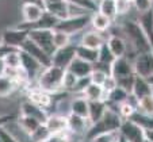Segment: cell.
<instances>
[{
	"mask_svg": "<svg viewBox=\"0 0 153 142\" xmlns=\"http://www.w3.org/2000/svg\"><path fill=\"white\" fill-rule=\"evenodd\" d=\"M122 31H123L125 37H127V39L130 41V44H131L133 49L137 52V54L153 52L149 39H148L146 34L142 30V27L140 26L138 22H134V20L125 22L122 24Z\"/></svg>",
	"mask_w": 153,
	"mask_h": 142,
	"instance_id": "1",
	"label": "cell"
},
{
	"mask_svg": "<svg viewBox=\"0 0 153 142\" xmlns=\"http://www.w3.org/2000/svg\"><path fill=\"white\" fill-rule=\"evenodd\" d=\"M122 118L119 114H117L115 111L107 108L106 112L103 114L100 119L95 123L90 126L88 131H87L85 139H92L94 137H96L98 134L102 133H111V131H119V127L122 125Z\"/></svg>",
	"mask_w": 153,
	"mask_h": 142,
	"instance_id": "2",
	"label": "cell"
},
{
	"mask_svg": "<svg viewBox=\"0 0 153 142\" xmlns=\"http://www.w3.org/2000/svg\"><path fill=\"white\" fill-rule=\"evenodd\" d=\"M65 69L58 68L56 65H50L48 68H43L38 78V87L46 92H58L62 89V78Z\"/></svg>",
	"mask_w": 153,
	"mask_h": 142,
	"instance_id": "3",
	"label": "cell"
},
{
	"mask_svg": "<svg viewBox=\"0 0 153 142\" xmlns=\"http://www.w3.org/2000/svg\"><path fill=\"white\" fill-rule=\"evenodd\" d=\"M29 38L34 41L39 47H42L49 55H53L56 47L53 45V30L52 29H31L29 30Z\"/></svg>",
	"mask_w": 153,
	"mask_h": 142,
	"instance_id": "4",
	"label": "cell"
},
{
	"mask_svg": "<svg viewBox=\"0 0 153 142\" xmlns=\"http://www.w3.org/2000/svg\"><path fill=\"white\" fill-rule=\"evenodd\" d=\"M88 23H91V16L90 15L69 16V18H67V19L60 20L54 29L56 30H61V31L72 35V34H76V33L81 31V30H83Z\"/></svg>",
	"mask_w": 153,
	"mask_h": 142,
	"instance_id": "5",
	"label": "cell"
},
{
	"mask_svg": "<svg viewBox=\"0 0 153 142\" xmlns=\"http://www.w3.org/2000/svg\"><path fill=\"white\" fill-rule=\"evenodd\" d=\"M119 135L123 137L127 142H145V130L136 122L126 119L119 127Z\"/></svg>",
	"mask_w": 153,
	"mask_h": 142,
	"instance_id": "6",
	"label": "cell"
},
{
	"mask_svg": "<svg viewBox=\"0 0 153 142\" xmlns=\"http://www.w3.org/2000/svg\"><path fill=\"white\" fill-rule=\"evenodd\" d=\"M75 57H76V45L69 44L64 47L56 49V52L52 55V65L67 69Z\"/></svg>",
	"mask_w": 153,
	"mask_h": 142,
	"instance_id": "7",
	"label": "cell"
},
{
	"mask_svg": "<svg viewBox=\"0 0 153 142\" xmlns=\"http://www.w3.org/2000/svg\"><path fill=\"white\" fill-rule=\"evenodd\" d=\"M20 50L29 53V54L31 55V57H34L43 68H48V67L52 65V55L48 54L42 47H39L34 41H31L30 38H27V39L23 42V45H22Z\"/></svg>",
	"mask_w": 153,
	"mask_h": 142,
	"instance_id": "8",
	"label": "cell"
},
{
	"mask_svg": "<svg viewBox=\"0 0 153 142\" xmlns=\"http://www.w3.org/2000/svg\"><path fill=\"white\" fill-rule=\"evenodd\" d=\"M27 38H29V30L22 29V27H16V29L6 30L3 33V37H1V42L4 45H7V46L20 49Z\"/></svg>",
	"mask_w": 153,
	"mask_h": 142,
	"instance_id": "9",
	"label": "cell"
},
{
	"mask_svg": "<svg viewBox=\"0 0 153 142\" xmlns=\"http://www.w3.org/2000/svg\"><path fill=\"white\" fill-rule=\"evenodd\" d=\"M133 65H134V73L137 76L148 78L153 73V52L137 54Z\"/></svg>",
	"mask_w": 153,
	"mask_h": 142,
	"instance_id": "10",
	"label": "cell"
},
{
	"mask_svg": "<svg viewBox=\"0 0 153 142\" xmlns=\"http://www.w3.org/2000/svg\"><path fill=\"white\" fill-rule=\"evenodd\" d=\"M20 52V67L23 68V70L26 72L29 80H34L38 75H41V72L43 69V67L35 60L34 57L29 54V53L23 52V50H19Z\"/></svg>",
	"mask_w": 153,
	"mask_h": 142,
	"instance_id": "11",
	"label": "cell"
},
{
	"mask_svg": "<svg viewBox=\"0 0 153 142\" xmlns=\"http://www.w3.org/2000/svg\"><path fill=\"white\" fill-rule=\"evenodd\" d=\"M110 73L115 78L125 77V76H129V75H136L134 73V65L126 57L115 58L110 67Z\"/></svg>",
	"mask_w": 153,
	"mask_h": 142,
	"instance_id": "12",
	"label": "cell"
},
{
	"mask_svg": "<svg viewBox=\"0 0 153 142\" xmlns=\"http://www.w3.org/2000/svg\"><path fill=\"white\" fill-rule=\"evenodd\" d=\"M131 95H133L137 100L145 98V96L153 95V85L150 84L146 78L136 75L134 84H133V89H131Z\"/></svg>",
	"mask_w": 153,
	"mask_h": 142,
	"instance_id": "13",
	"label": "cell"
},
{
	"mask_svg": "<svg viewBox=\"0 0 153 142\" xmlns=\"http://www.w3.org/2000/svg\"><path fill=\"white\" fill-rule=\"evenodd\" d=\"M91 126V122L88 118H83L76 114H69L68 116V130H71L73 134H83L84 131H88Z\"/></svg>",
	"mask_w": 153,
	"mask_h": 142,
	"instance_id": "14",
	"label": "cell"
},
{
	"mask_svg": "<svg viewBox=\"0 0 153 142\" xmlns=\"http://www.w3.org/2000/svg\"><path fill=\"white\" fill-rule=\"evenodd\" d=\"M67 69L71 70L76 77H87V76H90L91 72H92L94 64L87 62V61L81 60V58H79V57H75Z\"/></svg>",
	"mask_w": 153,
	"mask_h": 142,
	"instance_id": "15",
	"label": "cell"
},
{
	"mask_svg": "<svg viewBox=\"0 0 153 142\" xmlns=\"http://www.w3.org/2000/svg\"><path fill=\"white\" fill-rule=\"evenodd\" d=\"M45 126L48 127V130L52 134H58L62 131L68 130V116H62V115H50L48 116Z\"/></svg>",
	"mask_w": 153,
	"mask_h": 142,
	"instance_id": "16",
	"label": "cell"
},
{
	"mask_svg": "<svg viewBox=\"0 0 153 142\" xmlns=\"http://www.w3.org/2000/svg\"><path fill=\"white\" fill-rule=\"evenodd\" d=\"M45 12V8L38 4L26 3L22 6V16H23L25 23H35L42 14Z\"/></svg>",
	"mask_w": 153,
	"mask_h": 142,
	"instance_id": "17",
	"label": "cell"
},
{
	"mask_svg": "<svg viewBox=\"0 0 153 142\" xmlns=\"http://www.w3.org/2000/svg\"><path fill=\"white\" fill-rule=\"evenodd\" d=\"M45 10L53 14L60 20L69 18V6L67 0H58V1H50L45 4Z\"/></svg>",
	"mask_w": 153,
	"mask_h": 142,
	"instance_id": "18",
	"label": "cell"
},
{
	"mask_svg": "<svg viewBox=\"0 0 153 142\" xmlns=\"http://www.w3.org/2000/svg\"><path fill=\"white\" fill-rule=\"evenodd\" d=\"M22 115L35 118L41 123H45L48 119V114L45 112V110L39 106H37L35 103H33V101H25L22 104Z\"/></svg>",
	"mask_w": 153,
	"mask_h": 142,
	"instance_id": "19",
	"label": "cell"
},
{
	"mask_svg": "<svg viewBox=\"0 0 153 142\" xmlns=\"http://www.w3.org/2000/svg\"><path fill=\"white\" fill-rule=\"evenodd\" d=\"M107 46L110 47L111 53L114 54V57H125L127 53V44L126 41L123 39L119 35H111L108 39H107Z\"/></svg>",
	"mask_w": 153,
	"mask_h": 142,
	"instance_id": "20",
	"label": "cell"
},
{
	"mask_svg": "<svg viewBox=\"0 0 153 142\" xmlns=\"http://www.w3.org/2000/svg\"><path fill=\"white\" fill-rule=\"evenodd\" d=\"M103 44H106V39H104L100 33L96 31V30L84 33L83 37H81V41H80V45L91 47V49H99Z\"/></svg>",
	"mask_w": 153,
	"mask_h": 142,
	"instance_id": "21",
	"label": "cell"
},
{
	"mask_svg": "<svg viewBox=\"0 0 153 142\" xmlns=\"http://www.w3.org/2000/svg\"><path fill=\"white\" fill-rule=\"evenodd\" d=\"M107 110V104L104 100H92L88 101V119L91 125L98 122L103 116V114Z\"/></svg>",
	"mask_w": 153,
	"mask_h": 142,
	"instance_id": "22",
	"label": "cell"
},
{
	"mask_svg": "<svg viewBox=\"0 0 153 142\" xmlns=\"http://www.w3.org/2000/svg\"><path fill=\"white\" fill-rule=\"evenodd\" d=\"M29 99H30V101L35 103L37 106H39L42 108L49 107L52 104V96H50V93L41 89V88L39 89H33L29 93Z\"/></svg>",
	"mask_w": 153,
	"mask_h": 142,
	"instance_id": "23",
	"label": "cell"
},
{
	"mask_svg": "<svg viewBox=\"0 0 153 142\" xmlns=\"http://www.w3.org/2000/svg\"><path fill=\"white\" fill-rule=\"evenodd\" d=\"M83 96L88 101H92V100H104L106 101V99H107V93L103 91L102 85L94 84V83H91V84L83 91Z\"/></svg>",
	"mask_w": 153,
	"mask_h": 142,
	"instance_id": "24",
	"label": "cell"
},
{
	"mask_svg": "<svg viewBox=\"0 0 153 142\" xmlns=\"http://www.w3.org/2000/svg\"><path fill=\"white\" fill-rule=\"evenodd\" d=\"M98 54H99V49H91V47L83 46V45L76 46V57L81 58V60L87 61V62L96 64L98 62Z\"/></svg>",
	"mask_w": 153,
	"mask_h": 142,
	"instance_id": "25",
	"label": "cell"
},
{
	"mask_svg": "<svg viewBox=\"0 0 153 142\" xmlns=\"http://www.w3.org/2000/svg\"><path fill=\"white\" fill-rule=\"evenodd\" d=\"M91 24H92L94 30L102 33V31L108 30V27H110V24H111V19L108 16H106V15H103L102 12L96 11V12H94L92 16H91Z\"/></svg>",
	"mask_w": 153,
	"mask_h": 142,
	"instance_id": "26",
	"label": "cell"
},
{
	"mask_svg": "<svg viewBox=\"0 0 153 142\" xmlns=\"http://www.w3.org/2000/svg\"><path fill=\"white\" fill-rule=\"evenodd\" d=\"M18 87V83L6 75H0V98L10 96Z\"/></svg>",
	"mask_w": 153,
	"mask_h": 142,
	"instance_id": "27",
	"label": "cell"
},
{
	"mask_svg": "<svg viewBox=\"0 0 153 142\" xmlns=\"http://www.w3.org/2000/svg\"><path fill=\"white\" fill-rule=\"evenodd\" d=\"M71 112L83 118H88V100L85 98H76L71 103Z\"/></svg>",
	"mask_w": 153,
	"mask_h": 142,
	"instance_id": "28",
	"label": "cell"
},
{
	"mask_svg": "<svg viewBox=\"0 0 153 142\" xmlns=\"http://www.w3.org/2000/svg\"><path fill=\"white\" fill-rule=\"evenodd\" d=\"M42 125L39 121H37L35 118H31V116H26V115H22V118L19 119V126L20 129L23 130V133L29 134L31 135L35 130H37L39 126Z\"/></svg>",
	"mask_w": 153,
	"mask_h": 142,
	"instance_id": "29",
	"label": "cell"
},
{
	"mask_svg": "<svg viewBox=\"0 0 153 142\" xmlns=\"http://www.w3.org/2000/svg\"><path fill=\"white\" fill-rule=\"evenodd\" d=\"M98 11L102 12L103 15L108 16L111 20L114 18H117V6H115V0H100L98 4Z\"/></svg>",
	"mask_w": 153,
	"mask_h": 142,
	"instance_id": "30",
	"label": "cell"
},
{
	"mask_svg": "<svg viewBox=\"0 0 153 142\" xmlns=\"http://www.w3.org/2000/svg\"><path fill=\"white\" fill-rule=\"evenodd\" d=\"M69 44H71V35L69 34L61 31V30L53 29V45H54L56 49L64 47Z\"/></svg>",
	"mask_w": 153,
	"mask_h": 142,
	"instance_id": "31",
	"label": "cell"
},
{
	"mask_svg": "<svg viewBox=\"0 0 153 142\" xmlns=\"http://www.w3.org/2000/svg\"><path fill=\"white\" fill-rule=\"evenodd\" d=\"M19 50H12V52L7 53V54L1 58L3 67H10V68L20 67V52Z\"/></svg>",
	"mask_w": 153,
	"mask_h": 142,
	"instance_id": "32",
	"label": "cell"
},
{
	"mask_svg": "<svg viewBox=\"0 0 153 142\" xmlns=\"http://www.w3.org/2000/svg\"><path fill=\"white\" fill-rule=\"evenodd\" d=\"M127 98H129V92H126L125 89H122L121 87H117L115 89H113L111 92L107 93V99H106V100L121 104V103H123V101L127 100Z\"/></svg>",
	"mask_w": 153,
	"mask_h": 142,
	"instance_id": "33",
	"label": "cell"
},
{
	"mask_svg": "<svg viewBox=\"0 0 153 142\" xmlns=\"http://www.w3.org/2000/svg\"><path fill=\"white\" fill-rule=\"evenodd\" d=\"M137 108L140 110V112L153 116V95L140 99L138 103H137Z\"/></svg>",
	"mask_w": 153,
	"mask_h": 142,
	"instance_id": "34",
	"label": "cell"
},
{
	"mask_svg": "<svg viewBox=\"0 0 153 142\" xmlns=\"http://www.w3.org/2000/svg\"><path fill=\"white\" fill-rule=\"evenodd\" d=\"M67 1L88 12H96V10H98V4H96L95 0H67Z\"/></svg>",
	"mask_w": 153,
	"mask_h": 142,
	"instance_id": "35",
	"label": "cell"
},
{
	"mask_svg": "<svg viewBox=\"0 0 153 142\" xmlns=\"http://www.w3.org/2000/svg\"><path fill=\"white\" fill-rule=\"evenodd\" d=\"M50 135H52V133L48 130V127L45 126V123H42V125H41L30 137H31V139L34 142H43L45 139L49 138Z\"/></svg>",
	"mask_w": 153,
	"mask_h": 142,
	"instance_id": "36",
	"label": "cell"
},
{
	"mask_svg": "<svg viewBox=\"0 0 153 142\" xmlns=\"http://www.w3.org/2000/svg\"><path fill=\"white\" fill-rule=\"evenodd\" d=\"M108 75H110V73H107L106 70L100 69V68H95V67H94L92 72H91V75H90L91 83H94V84H98V85H102Z\"/></svg>",
	"mask_w": 153,
	"mask_h": 142,
	"instance_id": "37",
	"label": "cell"
},
{
	"mask_svg": "<svg viewBox=\"0 0 153 142\" xmlns=\"http://www.w3.org/2000/svg\"><path fill=\"white\" fill-rule=\"evenodd\" d=\"M134 78H136V75H129V76H125V77L117 78L118 87H121L122 89H125L126 92L131 93V89H133V84H134Z\"/></svg>",
	"mask_w": 153,
	"mask_h": 142,
	"instance_id": "38",
	"label": "cell"
},
{
	"mask_svg": "<svg viewBox=\"0 0 153 142\" xmlns=\"http://www.w3.org/2000/svg\"><path fill=\"white\" fill-rule=\"evenodd\" d=\"M79 77H76L71 70L65 69V73H64V78H62V88L64 89H73L76 81H77Z\"/></svg>",
	"mask_w": 153,
	"mask_h": 142,
	"instance_id": "39",
	"label": "cell"
},
{
	"mask_svg": "<svg viewBox=\"0 0 153 142\" xmlns=\"http://www.w3.org/2000/svg\"><path fill=\"white\" fill-rule=\"evenodd\" d=\"M118 131H111V133H102L98 134L96 137H94L91 141L92 142H113L118 138L119 134H117Z\"/></svg>",
	"mask_w": 153,
	"mask_h": 142,
	"instance_id": "40",
	"label": "cell"
},
{
	"mask_svg": "<svg viewBox=\"0 0 153 142\" xmlns=\"http://www.w3.org/2000/svg\"><path fill=\"white\" fill-rule=\"evenodd\" d=\"M134 112H136V108L133 107V104H131L130 101L126 100V101H123V103H121V107H119V114H121V116H123L125 119H129Z\"/></svg>",
	"mask_w": 153,
	"mask_h": 142,
	"instance_id": "41",
	"label": "cell"
},
{
	"mask_svg": "<svg viewBox=\"0 0 153 142\" xmlns=\"http://www.w3.org/2000/svg\"><path fill=\"white\" fill-rule=\"evenodd\" d=\"M133 4L141 14L153 8V0H133Z\"/></svg>",
	"mask_w": 153,
	"mask_h": 142,
	"instance_id": "42",
	"label": "cell"
},
{
	"mask_svg": "<svg viewBox=\"0 0 153 142\" xmlns=\"http://www.w3.org/2000/svg\"><path fill=\"white\" fill-rule=\"evenodd\" d=\"M118 87V83H117V78L114 77L113 75H108L106 77V80H104V83L102 84V88H103V91L106 93L111 92L113 89H115V88Z\"/></svg>",
	"mask_w": 153,
	"mask_h": 142,
	"instance_id": "43",
	"label": "cell"
},
{
	"mask_svg": "<svg viewBox=\"0 0 153 142\" xmlns=\"http://www.w3.org/2000/svg\"><path fill=\"white\" fill-rule=\"evenodd\" d=\"M90 84H91L90 76H87V77H79L72 91H73V92H81V93H83V91L85 89V88L88 87Z\"/></svg>",
	"mask_w": 153,
	"mask_h": 142,
	"instance_id": "44",
	"label": "cell"
},
{
	"mask_svg": "<svg viewBox=\"0 0 153 142\" xmlns=\"http://www.w3.org/2000/svg\"><path fill=\"white\" fill-rule=\"evenodd\" d=\"M115 6H117V14L123 15L131 7V1H126V0H115Z\"/></svg>",
	"mask_w": 153,
	"mask_h": 142,
	"instance_id": "45",
	"label": "cell"
},
{
	"mask_svg": "<svg viewBox=\"0 0 153 142\" xmlns=\"http://www.w3.org/2000/svg\"><path fill=\"white\" fill-rule=\"evenodd\" d=\"M43 142H69V137L65 131L62 133H58V134H52L48 139H45Z\"/></svg>",
	"mask_w": 153,
	"mask_h": 142,
	"instance_id": "46",
	"label": "cell"
},
{
	"mask_svg": "<svg viewBox=\"0 0 153 142\" xmlns=\"http://www.w3.org/2000/svg\"><path fill=\"white\" fill-rule=\"evenodd\" d=\"M0 138L3 139V142H19L16 138H14V135H12L8 130H6L3 126H0Z\"/></svg>",
	"mask_w": 153,
	"mask_h": 142,
	"instance_id": "47",
	"label": "cell"
},
{
	"mask_svg": "<svg viewBox=\"0 0 153 142\" xmlns=\"http://www.w3.org/2000/svg\"><path fill=\"white\" fill-rule=\"evenodd\" d=\"M12 50H19V49H15V47H11V46H7V45H0V60L7 54V53L12 52Z\"/></svg>",
	"mask_w": 153,
	"mask_h": 142,
	"instance_id": "48",
	"label": "cell"
},
{
	"mask_svg": "<svg viewBox=\"0 0 153 142\" xmlns=\"http://www.w3.org/2000/svg\"><path fill=\"white\" fill-rule=\"evenodd\" d=\"M22 4H26V3H33V4H38V6L43 7L45 8V0H20Z\"/></svg>",
	"mask_w": 153,
	"mask_h": 142,
	"instance_id": "49",
	"label": "cell"
},
{
	"mask_svg": "<svg viewBox=\"0 0 153 142\" xmlns=\"http://www.w3.org/2000/svg\"><path fill=\"white\" fill-rule=\"evenodd\" d=\"M145 138H146L149 142H153V129L145 130Z\"/></svg>",
	"mask_w": 153,
	"mask_h": 142,
	"instance_id": "50",
	"label": "cell"
},
{
	"mask_svg": "<svg viewBox=\"0 0 153 142\" xmlns=\"http://www.w3.org/2000/svg\"><path fill=\"white\" fill-rule=\"evenodd\" d=\"M146 80H148V81H149L150 84H152V85H153V73H152V75H150V76H149V77H148V78H146Z\"/></svg>",
	"mask_w": 153,
	"mask_h": 142,
	"instance_id": "51",
	"label": "cell"
},
{
	"mask_svg": "<svg viewBox=\"0 0 153 142\" xmlns=\"http://www.w3.org/2000/svg\"><path fill=\"white\" fill-rule=\"evenodd\" d=\"M119 142H127V141L123 138V137H121V135H119Z\"/></svg>",
	"mask_w": 153,
	"mask_h": 142,
	"instance_id": "52",
	"label": "cell"
},
{
	"mask_svg": "<svg viewBox=\"0 0 153 142\" xmlns=\"http://www.w3.org/2000/svg\"><path fill=\"white\" fill-rule=\"evenodd\" d=\"M113 142H119V135H118V138H117L115 141H113Z\"/></svg>",
	"mask_w": 153,
	"mask_h": 142,
	"instance_id": "53",
	"label": "cell"
},
{
	"mask_svg": "<svg viewBox=\"0 0 153 142\" xmlns=\"http://www.w3.org/2000/svg\"><path fill=\"white\" fill-rule=\"evenodd\" d=\"M126 1H131V3H133V0H126Z\"/></svg>",
	"mask_w": 153,
	"mask_h": 142,
	"instance_id": "54",
	"label": "cell"
},
{
	"mask_svg": "<svg viewBox=\"0 0 153 142\" xmlns=\"http://www.w3.org/2000/svg\"><path fill=\"white\" fill-rule=\"evenodd\" d=\"M0 142H3V139H1V138H0Z\"/></svg>",
	"mask_w": 153,
	"mask_h": 142,
	"instance_id": "55",
	"label": "cell"
},
{
	"mask_svg": "<svg viewBox=\"0 0 153 142\" xmlns=\"http://www.w3.org/2000/svg\"><path fill=\"white\" fill-rule=\"evenodd\" d=\"M145 142H149V141H148V139H145Z\"/></svg>",
	"mask_w": 153,
	"mask_h": 142,
	"instance_id": "56",
	"label": "cell"
},
{
	"mask_svg": "<svg viewBox=\"0 0 153 142\" xmlns=\"http://www.w3.org/2000/svg\"><path fill=\"white\" fill-rule=\"evenodd\" d=\"M96 4H98V3H96Z\"/></svg>",
	"mask_w": 153,
	"mask_h": 142,
	"instance_id": "57",
	"label": "cell"
}]
</instances>
